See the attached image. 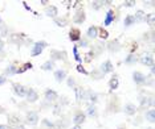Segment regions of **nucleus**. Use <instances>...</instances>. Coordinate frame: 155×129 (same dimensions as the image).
Returning <instances> with one entry per match:
<instances>
[{"label": "nucleus", "mask_w": 155, "mask_h": 129, "mask_svg": "<svg viewBox=\"0 0 155 129\" xmlns=\"http://www.w3.org/2000/svg\"><path fill=\"white\" fill-rule=\"evenodd\" d=\"M47 46H48V42H45V41H36V42H33L31 55H32V57H38V55L44 51V49Z\"/></svg>", "instance_id": "nucleus-1"}, {"label": "nucleus", "mask_w": 155, "mask_h": 129, "mask_svg": "<svg viewBox=\"0 0 155 129\" xmlns=\"http://www.w3.org/2000/svg\"><path fill=\"white\" fill-rule=\"evenodd\" d=\"M138 61L142 63L143 66H147V67H154V57L151 55L149 51H144L139 55Z\"/></svg>", "instance_id": "nucleus-2"}, {"label": "nucleus", "mask_w": 155, "mask_h": 129, "mask_svg": "<svg viewBox=\"0 0 155 129\" xmlns=\"http://www.w3.org/2000/svg\"><path fill=\"white\" fill-rule=\"evenodd\" d=\"M25 125L16 115H11L9 116V124H8V129H24Z\"/></svg>", "instance_id": "nucleus-3"}, {"label": "nucleus", "mask_w": 155, "mask_h": 129, "mask_svg": "<svg viewBox=\"0 0 155 129\" xmlns=\"http://www.w3.org/2000/svg\"><path fill=\"white\" fill-rule=\"evenodd\" d=\"M38 120H40V117H38V113L35 112V111H29V112L27 113L25 116V124L27 125H31V127H35V125L38 124Z\"/></svg>", "instance_id": "nucleus-4"}, {"label": "nucleus", "mask_w": 155, "mask_h": 129, "mask_svg": "<svg viewBox=\"0 0 155 129\" xmlns=\"http://www.w3.org/2000/svg\"><path fill=\"white\" fill-rule=\"evenodd\" d=\"M27 87L23 86L21 83H12V91L16 96L19 97H25V94H27Z\"/></svg>", "instance_id": "nucleus-5"}, {"label": "nucleus", "mask_w": 155, "mask_h": 129, "mask_svg": "<svg viewBox=\"0 0 155 129\" xmlns=\"http://www.w3.org/2000/svg\"><path fill=\"white\" fill-rule=\"evenodd\" d=\"M133 81L137 86H143L147 83V76L140 71H134L133 72Z\"/></svg>", "instance_id": "nucleus-6"}, {"label": "nucleus", "mask_w": 155, "mask_h": 129, "mask_svg": "<svg viewBox=\"0 0 155 129\" xmlns=\"http://www.w3.org/2000/svg\"><path fill=\"white\" fill-rule=\"evenodd\" d=\"M44 99H45V102H48V103H54V102H57V99H58V94L54 90L48 88V90H45V92H44Z\"/></svg>", "instance_id": "nucleus-7"}, {"label": "nucleus", "mask_w": 155, "mask_h": 129, "mask_svg": "<svg viewBox=\"0 0 155 129\" xmlns=\"http://www.w3.org/2000/svg\"><path fill=\"white\" fill-rule=\"evenodd\" d=\"M85 20H86L85 11H84L82 8L77 9L76 13L73 15V23H74V24H84V23H85Z\"/></svg>", "instance_id": "nucleus-8"}, {"label": "nucleus", "mask_w": 155, "mask_h": 129, "mask_svg": "<svg viewBox=\"0 0 155 129\" xmlns=\"http://www.w3.org/2000/svg\"><path fill=\"white\" fill-rule=\"evenodd\" d=\"M53 76H54V79L57 83H62V82L66 81V78H68V71H66L65 69H58V70H54Z\"/></svg>", "instance_id": "nucleus-9"}, {"label": "nucleus", "mask_w": 155, "mask_h": 129, "mask_svg": "<svg viewBox=\"0 0 155 129\" xmlns=\"http://www.w3.org/2000/svg\"><path fill=\"white\" fill-rule=\"evenodd\" d=\"M51 59L52 61H64L66 62V53L64 50H56V49H53V50L51 51Z\"/></svg>", "instance_id": "nucleus-10"}, {"label": "nucleus", "mask_w": 155, "mask_h": 129, "mask_svg": "<svg viewBox=\"0 0 155 129\" xmlns=\"http://www.w3.org/2000/svg\"><path fill=\"white\" fill-rule=\"evenodd\" d=\"M98 70H100V71H101L104 75H106V74H110V72L114 71V66H113L111 61H109V59H107V61L102 62Z\"/></svg>", "instance_id": "nucleus-11"}, {"label": "nucleus", "mask_w": 155, "mask_h": 129, "mask_svg": "<svg viewBox=\"0 0 155 129\" xmlns=\"http://www.w3.org/2000/svg\"><path fill=\"white\" fill-rule=\"evenodd\" d=\"M37 99H38V94L36 90H33V88H28L27 90V94H25V100L28 103H36L37 102Z\"/></svg>", "instance_id": "nucleus-12"}, {"label": "nucleus", "mask_w": 155, "mask_h": 129, "mask_svg": "<svg viewBox=\"0 0 155 129\" xmlns=\"http://www.w3.org/2000/svg\"><path fill=\"white\" fill-rule=\"evenodd\" d=\"M85 118H86V115L82 111H77V112L73 115L72 121L74 123V125H82L85 123Z\"/></svg>", "instance_id": "nucleus-13"}, {"label": "nucleus", "mask_w": 155, "mask_h": 129, "mask_svg": "<svg viewBox=\"0 0 155 129\" xmlns=\"http://www.w3.org/2000/svg\"><path fill=\"white\" fill-rule=\"evenodd\" d=\"M84 100H87L89 104H96L98 102V95L91 90H85V97Z\"/></svg>", "instance_id": "nucleus-14"}, {"label": "nucleus", "mask_w": 155, "mask_h": 129, "mask_svg": "<svg viewBox=\"0 0 155 129\" xmlns=\"http://www.w3.org/2000/svg\"><path fill=\"white\" fill-rule=\"evenodd\" d=\"M82 38V34H81V30L77 29V28H72L69 32V40L72 42H78V41Z\"/></svg>", "instance_id": "nucleus-15"}, {"label": "nucleus", "mask_w": 155, "mask_h": 129, "mask_svg": "<svg viewBox=\"0 0 155 129\" xmlns=\"http://www.w3.org/2000/svg\"><path fill=\"white\" fill-rule=\"evenodd\" d=\"M114 21H115V12H114V9H109V11L106 12V16H105V20H104V26L111 25Z\"/></svg>", "instance_id": "nucleus-16"}, {"label": "nucleus", "mask_w": 155, "mask_h": 129, "mask_svg": "<svg viewBox=\"0 0 155 129\" xmlns=\"http://www.w3.org/2000/svg\"><path fill=\"white\" fill-rule=\"evenodd\" d=\"M137 106L134 103H127L125 104V107H123V112H125L127 116H134V115L137 113Z\"/></svg>", "instance_id": "nucleus-17"}, {"label": "nucleus", "mask_w": 155, "mask_h": 129, "mask_svg": "<svg viewBox=\"0 0 155 129\" xmlns=\"http://www.w3.org/2000/svg\"><path fill=\"white\" fill-rule=\"evenodd\" d=\"M45 15L48 17H52V19H56V17H58V8L56 5H48L45 8Z\"/></svg>", "instance_id": "nucleus-18"}, {"label": "nucleus", "mask_w": 155, "mask_h": 129, "mask_svg": "<svg viewBox=\"0 0 155 129\" xmlns=\"http://www.w3.org/2000/svg\"><path fill=\"white\" fill-rule=\"evenodd\" d=\"M98 37V28L91 25L87 28L86 30V40H96V38Z\"/></svg>", "instance_id": "nucleus-19"}, {"label": "nucleus", "mask_w": 155, "mask_h": 129, "mask_svg": "<svg viewBox=\"0 0 155 129\" xmlns=\"http://www.w3.org/2000/svg\"><path fill=\"white\" fill-rule=\"evenodd\" d=\"M74 94H76V100L77 103H81L85 97V88L81 86H76L74 87Z\"/></svg>", "instance_id": "nucleus-20"}, {"label": "nucleus", "mask_w": 155, "mask_h": 129, "mask_svg": "<svg viewBox=\"0 0 155 129\" xmlns=\"http://www.w3.org/2000/svg\"><path fill=\"white\" fill-rule=\"evenodd\" d=\"M139 102H140V107H142V108H149V107H153V104H154L153 96H150V97L140 96V97H139Z\"/></svg>", "instance_id": "nucleus-21"}, {"label": "nucleus", "mask_w": 155, "mask_h": 129, "mask_svg": "<svg viewBox=\"0 0 155 129\" xmlns=\"http://www.w3.org/2000/svg\"><path fill=\"white\" fill-rule=\"evenodd\" d=\"M107 50L111 51V53H117L118 50H121V44H119L118 40H114V41H110L107 44Z\"/></svg>", "instance_id": "nucleus-22"}, {"label": "nucleus", "mask_w": 155, "mask_h": 129, "mask_svg": "<svg viewBox=\"0 0 155 129\" xmlns=\"http://www.w3.org/2000/svg\"><path fill=\"white\" fill-rule=\"evenodd\" d=\"M17 70H19V67H17L15 63H12V65H9L8 67H7L5 70H4V74H3V75H4L5 78H7V76L16 75V74H17Z\"/></svg>", "instance_id": "nucleus-23"}, {"label": "nucleus", "mask_w": 155, "mask_h": 129, "mask_svg": "<svg viewBox=\"0 0 155 129\" xmlns=\"http://www.w3.org/2000/svg\"><path fill=\"white\" fill-rule=\"evenodd\" d=\"M119 87V79H118V75H113L109 81V88L110 91H115Z\"/></svg>", "instance_id": "nucleus-24"}, {"label": "nucleus", "mask_w": 155, "mask_h": 129, "mask_svg": "<svg viewBox=\"0 0 155 129\" xmlns=\"http://www.w3.org/2000/svg\"><path fill=\"white\" fill-rule=\"evenodd\" d=\"M40 69L43 71H53L54 70V62L52 61V59H48V61H45L44 63L40 66Z\"/></svg>", "instance_id": "nucleus-25"}, {"label": "nucleus", "mask_w": 155, "mask_h": 129, "mask_svg": "<svg viewBox=\"0 0 155 129\" xmlns=\"http://www.w3.org/2000/svg\"><path fill=\"white\" fill-rule=\"evenodd\" d=\"M53 21H54V24L57 26L64 28V26H66L69 24V19L68 17H65V16H62V17H56V19H53Z\"/></svg>", "instance_id": "nucleus-26"}, {"label": "nucleus", "mask_w": 155, "mask_h": 129, "mask_svg": "<svg viewBox=\"0 0 155 129\" xmlns=\"http://www.w3.org/2000/svg\"><path fill=\"white\" fill-rule=\"evenodd\" d=\"M134 16V20H135V23H143L144 21V17H146V13L142 9H138V11L135 12V15Z\"/></svg>", "instance_id": "nucleus-27"}, {"label": "nucleus", "mask_w": 155, "mask_h": 129, "mask_svg": "<svg viewBox=\"0 0 155 129\" xmlns=\"http://www.w3.org/2000/svg\"><path fill=\"white\" fill-rule=\"evenodd\" d=\"M123 62H125L126 65H135L137 62H138V58H137V55L134 53H130L127 57L125 58V61H123Z\"/></svg>", "instance_id": "nucleus-28"}, {"label": "nucleus", "mask_w": 155, "mask_h": 129, "mask_svg": "<svg viewBox=\"0 0 155 129\" xmlns=\"http://www.w3.org/2000/svg\"><path fill=\"white\" fill-rule=\"evenodd\" d=\"M85 115H87V116H90V117H96L97 116V107H96V104H89Z\"/></svg>", "instance_id": "nucleus-29"}, {"label": "nucleus", "mask_w": 155, "mask_h": 129, "mask_svg": "<svg viewBox=\"0 0 155 129\" xmlns=\"http://www.w3.org/2000/svg\"><path fill=\"white\" fill-rule=\"evenodd\" d=\"M97 38H101L102 41H105V40H107V38H109V32L105 29L104 26L98 28V37Z\"/></svg>", "instance_id": "nucleus-30"}, {"label": "nucleus", "mask_w": 155, "mask_h": 129, "mask_svg": "<svg viewBox=\"0 0 155 129\" xmlns=\"http://www.w3.org/2000/svg\"><path fill=\"white\" fill-rule=\"evenodd\" d=\"M135 24V20H134V16L133 15H126L125 16V20H123V25H125L126 28L127 26H131Z\"/></svg>", "instance_id": "nucleus-31"}, {"label": "nucleus", "mask_w": 155, "mask_h": 129, "mask_svg": "<svg viewBox=\"0 0 155 129\" xmlns=\"http://www.w3.org/2000/svg\"><path fill=\"white\" fill-rule=\"evenodd\" d=\"M154 113H155V112H154V109H151V108H150V109H147L146 112H144V117H146V120L149 121V123H151V124H153L154 121H155Z\"/></svg>", "instance_id": "nucleus-32"}, {"label": "nucleus", "mask_w": 155, "mask_h": 129, "mask_svg": "<svg viewBox=\"0 0 155 129\" xmlns=\"http://www.w3.org/2000/svg\"><path fill=\"white\" fill-rule=\"evenodd\" d=\"M144 21H146L151 28H153L155 25V15H154V13H149V15H146V17H144Z\"/></svg>", "instance_id": "nucleus-33"}, {"label": "nucleus", "mask_w": 155, "mask_h": 129, "mask_svg": "<svg viewBox=\"0 0 155 129\" xmlns=\"http://www.w3.org/2000/svg\"><path fill=\"white\" fill-rule=\"evenodd\" d=\"M32 67H33V65L31 63V62H27V63H24V65L21 66V67H20L19 70H17V74H21V72L27 71L28 69H29V70H31V69H32Z\"/></svg>", "instance_id": "nucleus-34"}, {"label": "nucleus", "mask_w": 155, "mask_h": 129, "mask_svg": "<svg viewBox=\"0 0 155 129\" xmlns=\"http://www.w3.org/2000/svg\"><path fill=\"white\" fill-rule=\"evenodd\" d=\"M66 84H68L69 88H74V87L77 86V82L73 76H68V78H66Z\"/></svg>", "instance_id": "nucleus-35"}, {"label": "nucleus", "mask_w": 155, "mask_h": 129, "mask_svg": "<svg viewBox=\"0 0 155 129\" xmlns=\"http://www.w3.org/2000/svg\"><path fill=\"white\" fill-rule=\"evenodd\" d=\"M7 36H8V28L2 24V25H0V40H2V38H5Z\"/></svg>", "instance_id": "nucleus-36"}, {"label": "nucleus", "mask_w": 155, "mask_h": 129, "mask_svg": "<svg viewBox=\"0 0 155 129\" xmlns=\"http://www.w3.org/2000/svg\"><path fill=\"white\" fill-rule=\"evenodd\" d=\"M91 8L96 9V11H98V9H101L102 7L105 5V2H91Z\"/></svg>", "instance_id": "nucleus-37"}, {"label": "nucleus", "mask_w": 155, "mask_h": 129, "mask_svg": "<svg viewBox=\"0 0 155 129\" xmlns=\"http://www.w3.org/2000/svg\"><path fill=\"white\" fill-rule=\"evenodd\" d=\"M93 59H94V54H93V51H87V53L85 54V58H84V61H85L86 62V63H90V62L91 61H93Z\"/></svg>", "instance_id": "nucleus-38"}, {"label": "nucleus", "mask_w": 155, "mask_h": 129, "mask_svg": "<svg viewBox=\"0 0 155 129\" xmlns=\"http://www.w3.org/2000/svg\"><path fill=\"white\" fill-rule=\"evenodd\" d=\"M73 54H74V59H76V61L81 63V62H82V58H81V55L78 54V48H77V45L73 48Z\"/></svg>", "instance_id": "nucleus-39"}, {"label": "nucleus", "mask_w": 155, "mask_h": 129, "mask_svg": "<svg viewBox=\"0 0 155 129\" xmlns=\"http://www.w3.org/2000/svg\"><path fill=\"white\" fill-rule=\"evenodd\" d=\"M87 46H89V41L86 38H81L78 41V45H77V48H87Z\"/></svg>", "instance_id": "nucleus-40"}, {"label": "nucleus", "mask_w": 155, "mask_h": 129, "mask_svg": "<svg viewBox=\"0 0 155 129\" xmlns=\"http://www.w3.org/2000/svg\"><path fill=\"white\" fill-rule=\"evenodd\" d=\"M91 76H93V78L94 79H101V78H104V74H102V72L100 71V70H98V69H97V70H94L93 72H91Z\"/></svg>", "instance_id": "nucleus-41"}, {"label": "nucleus", "mask_w": 155, "mask_h": 129, "mask_svg": "<svg viewBox=\"0 0 155 129\" xmlns=\"http://www.w3.org/2000/svg\"><path fill=\"white\" fill-rule=\"evenodd\" d=\"M134 4H135V2L134 0H126V2L122 3L123 7H126V8H130V7H134Z\"/></svg>", "instance_id": "nucleus-42"}, {"label": "nucleus", "mask_w": 155, "mask_h": 129, "mask_svg": "<svg viewBox=\"0 0 155 129\" xmlns=\"http://www.w3.org/2000/svg\"><path fill=\"white\" fill-rule=\"evenodd\" d=\"M77 71L81 72V74H84V75H87V74H89V72H87L85 69H84V66L81 65V63H80V65H77Z\"/></svg>", "instance_id": "nucleus-43"}, {"label": "nucleus", "mask_w": 155, "mask_h": 129, "mask_svg": "<svg viewBox=\"0 0 155 129\" xmlns=\"http://www.w3.org/2000/svg\"><path fill=\"white\" fill-rule=\"evenodd\" d=\"M43 125H45V127H48L49 129L54 127L53 123H49V120H48V118H44V120H43Z\"/></svg>", "instance_id": "nucleus-44"}, {"label": "nucleus", "mask_w": 155, "mask_h": 129, "mask_svg": "<svg viewBox=\"0 0 155 129\" xmlns=\"http://www.w3.org/2000/svg\"><path fill=\"white\" fill-rule=\"evenodd\" d=\"M7 83V78L4 75H0V86H3V84H5Z\"/></svg>", "instance_id": "nucleus-45"}, {"label": "nucleus", "mask_w": 155, "mask_h": 129, "mask_svg": "<svg viewBox=\"0 0 155 129\" xmlns=\"http://www.w3.org/2000/svg\"><path fill=\"white\" fill-rule=\"evenodd\" d=\"M4 51V44H3V41L0 40V53H3Z\"/></svg>", "instance_id": "nucleus-46"}, {"label": "nucleus", "mask_w": 155, "mask_h": 129, "mask_svg": "<svg viewBox=\"0 0 155 129\" xmlns=\"http://www.w3.org/2000/svg\"><path fill=\"white\" fill-rule=\"evenodd\" d=\"M70 129H82V127H81V125H73Z\"/></svg>", "instance_id": "nucleus-47"}, {"label": "nucleus", "mask_w": 155, "mask_h": 129, "mask_svg": "<svg viewBox=\"0 0 155 129\" xmlns=\"http://www.w3.org/2000/svg\"><path fill=\"white\" fill-rule=\"evenodd\" d=\"M0 129H8V125H4V124H0Z\"/></svg>", "instance_id": "nucleus-48"}, {"label": "nucleus", "mask_w": 155, "mask_h": 129, "mask_svg": "<svg viewBox=\"0 0 155 129\" xmlns=\"http://www.w3.org/2000/svg\"><path fill=\"white\" fill-rule=\"evenodd\" d=\"M3 113H5V109L2 106H0V115H3Z\"/></svg>", "instance_id": "nucleus-49"}, {"label": "nucleus", "mask_w": 155, "mask_h": 129, "mask_svg": "<svg viewBox=\"0 0 155 129\" xmlns=\"http://www.w3.org/2000/svg\"><path fill=\"white\" fill-rule=\"evenodd\" d=\"M40 3H41V4H43V5H47V4H48V2H45V0H41Z\"/></svg>", "instance_id": "nucleus-50"}, {"label": "nucleus", "mask_w": 155, "mask_h": 129, "mask_svg": "<svg viewBox=\"0 0 155 129\" xmlns=\"http://www.w3.org/2000/svg\"><path fill=\"white\" fill-rule=\"evenodd\" d=\"M2 24H3V20H2V17H0V25H2Z\"/></svg>", "instance_id": "nucleus-51"}]
</instances>
